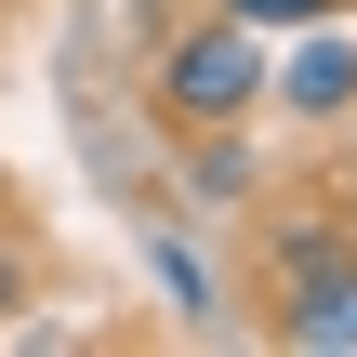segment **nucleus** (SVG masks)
<instances>
[{"label":"nucleus","instance_id":"1","mask_svg":"<svg viewBox=\"0 0 357 357\" xmlns=\"http://www.w3.org/2000/svg\"><path fill=\"white\" fill-rule=\"evenodd\" d=\"M265 26H238V13H212V26H185L172 53H159V106L185 119V132H238L252 106H265Z\"/></svg>","mask_w":357,"mask_h":357},{"label":"nucleus","instance_id":"2","mask_svg":"<svg viewBox=\"0 0 357 357\" xmlns=\"http://www.w3.org/2000/svg\"><path fill=\"white\" fill-rule=\"evenodd\" d=\"M278 344H318V357L357 344V252L318 238V225L278 238Z\"/></svg>","mask_w":357,"mask_h":357},{"label":"nucleus","instance_id":"3","mask_svg":"<svg viewBox=\"0 0 357 357\" xmlns=\"http://www.w3.org/2000/svg\"><path fill=\"white\" fill-rule=\"evenodd\" d=\"M265 93H278L291 119H344V106H357V53H344V40H305V53H291Z\"/></svg>","mask_w":357,"mask_h":357},{"label":"nucleus","instance_id":"4","mask_svg":"<svg viewBox=\"0 0 357 357\" xmlns=\"http://www.w3.org/2000/svg\"><path fill=\"white\" fill-rule=\"evenodd\" d=\"M212 13H238V26H265V40H278V26H331L344 0H212Z\"/></svg>","mask_w":357,"mask_h":357},{"label":"nucleus","instance_id":"5","mask_svg":"<svg viewBox=\"0 0 357 357\" xmlns=\"http://www.w3.org/2000/svg\"><path fill=\"white\" fill-rule=\"evenodd\" d=\"M159 291H172L185 318H199V305H212V278H199V252H172V238H159Z\"/></svg>","mask_w":357,"mask_h":357},{"label":"nucleus","instance_id":"6","mask_svg":"<svg viewBox=\"0 0 357 357\" xmlns=\"http://www.w3.org/2000/svg\"><path fill=\"white\" fill-rule=\"evenodd\" d=\"M26 291H40V278H26V252H13V238H0V318H13V305H26Z\"/></svg>","mask_w":357,"mask_h":357}]
</instances>
